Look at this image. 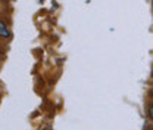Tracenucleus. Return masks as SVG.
<instances>
[{"instance_id": "obj_1", "label": "nucleus", "mask_w": 153, "mask_h": 130, "mask_svg": "<svg viewBox=\"0 0 153 130\" xmlns=\"http://www.w3.org/2000/svg\"><path fill=\"white\" fill-rule=\"evenodd\" d=\"M10 36H12V33H10L9 27L6 25V22H3V21L0 19V38H1V40H9Z\"/></svg>"}, {"instance_id": "obj_2", "label": "nucleus", "mask_w": 153, "mask_h": 130, "mask_svg": "<svg viewBox=\"0 0 153 130\" xmlns=\"http://www.w3.org/2000/svg\"><path fill=\"white\" fill-rule=\"evenodd\" d=\"M147 115H149L150 121H153V102H150V104L147 105Z\"/></svg>"}, {"instance_id": "obj_3", "label": "nucleus", "mask_w": 153, "mask_h": 130, "mask_svg": "<svg viewBox=\"0 0 153 130\" xmlns=\"http://www.w3.org/2000/svg\"><path fill=\"white\" fill-rule=\"evenodd\" d=\"M152 93H153V87H152Z\"/></svg>"}]
</instances>
